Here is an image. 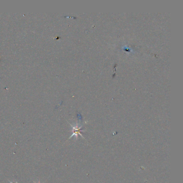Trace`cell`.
I'll list each match as a JSON object with an SVG mask.
<instances>
[{
	"instance_id": "cell-1",
	"label": "cell",
	"mask_w": 183,
	"mask_h": 183,
	"mask_svg": "<svg viewBox=\"0 0 183 183\" xmlns=\"http://www.w3.org/2000/svg\"><path fill=\"white\" fill-rule=\"evenodd\" d=\"M10 183H18L17 182H10Z\"/></svg>"
},
{
	"instance_id": "cell-2",
	"label": "cell",
	"mask_w": 183,
	"mask_h": 183,
	"mask_svg": "<svg viewBox=\"0 0 183 183\" xmlns=\"http://www.w3.org/2000/svg\"><path fill=\"white\" fill-rule=\"evenodd\" d=\"M34 183H36V182H34Z\"/></svg>"
}]
</instances>
